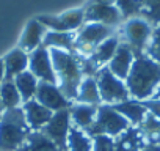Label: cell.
I'll return each mask as SVG.
<instances>
[{"label":"cell","mask_w":160,"mask_h":151,"mask_svg":"<svg viewBox=\"0 0 160 151\" xmlns=\"http://www.w3.org/2000/svg\"><path fill=\"white\" fill-rule=\"evenodd\" d=\"M124 82L132 99H149L160 87V65L146 54L138 55L135 57L130 72Z\"/></svg>","instance_id":"cell-1"},{"label":"cell","mask_w":160,"mask_h":151,"mask_svg":"<svg viewBox=\"0 0 160 151\" xmlns=\"http://www.w3.org/2000/svg\"><path fill=\"white\" fill-rule=\"evenodd\" d=\"M50 58L53 65V71L57 76V85L63 91V95L74 102L77 96V90L83 81V71L80 66V60L77 54L58 49H49Z\"/></svg>","instance_id":"cell-2"},{"label":"cell","mask_w":160,"mask_h":151,"mask_svg":"<svg viewBox=\"0 0 160 151\" xmlns=\"http://www.w3.org/2000/svg\"><path fill=\"white\" fill-rule=\"evenodd\" d=\"M30 132L22 109H7L0 117V151H19Z\"/></svg>","instance_id":"cell-3"},{"label":"cell","mask_w":160,"mask_h":151,"mask_svg":"<svg viewBox=\"0 0 160 151\" xmlns=\"http://www.w3.org/2000/svg\"><path fill=\"white\" fill-rule=\"evenodd\" d=\"M116 33V29L96 24V22H85L75 32V43H74V54L80 57H90L93 50L107 38Z\"/></svg>","instance_id":"cell-4"},{"label":"cell","mask_w":160,"mask_h":151,"mask_svg":"<svg viewBox=\"0 0 160 151\" xmlns=\"http://www.w3.org/2000/svg\"><path fill=\"white\" fill-rule=\"evenodd\" d=\"M152 30H154V27L146 19L132 18V19H127L122 22L119 38L122 43H126L132 49L135 57H138V55L146 54L148 44L152 36Z\"/></svg>","instance_id":"cell-5"},{"label":"cell","mask_w":160,"mask_h":151,"mask_svg":"<svg viewBox=\"0 0 160 151\" xmlns=\"http://www.w3.org/2000/svg\"><path fill=\"white\" fill-rule=\"evenodd\" d=\"M129 128H130V123L115 109V106L101 104V106H98V115H96L94 124L91 126L88 134L91 137L105 134V135L116 138L118 135L126 132Z\"/></svg>","instance_id":"cell-6"},{"label":"cell","mask_w":160,"mask_h":151,"mask_svg":"<svg viewBox=\"0 0 160 151\" xmlns=\"http://www.w3.org/2000/svg\"><path fill=\"white\" fill-rule=\"evenodd\" d=\"M96 82L99 87V95H101L102 104L115 106V104L124 102L130 98L126 82L121 81L119 77H116V76H113L107 66H104L98 71Z\"/></svg>","instance_id":"cell-7"},{"label":"cell","mask_w":160,"mask_h":151,"mask_svg":"<svg viewBox=\"0 0 160 151\" xmlns=\"http://www.w3.org/2000/svg\"><path fill=\"white\" fill-rule=\"evenodd\" d=\"M36 19L52 32H71L75 33L85 24V8H72L58 14H39Z\"/></svg>","instance_id":"cell-8"},{"label":"cell","mask_w":160,"mask_h":151,"mask_svg":"<svg viewBox=\"0 0 160 151\" xmlns=\"http://www.w3.org/2000/svg\"><path fill=\"white\" fill-rule=\"evenodd\" d=\"M71 128H72L71 112H69V109H64V110L53 112L52 118L49 120V123L41 131L57 146H60L63 151H68L66 146H68V135H69Z\"/></svg>","instance_id":"cell-9"},{"label":"cell","mask_w":160,"mask_h":151,"mask_svg":"<svg viewBox=\"0 0 160 151\" xmlns=\"http://www.w3.org/2000/svg\"><path fill=\"white\" fill-rule=\"evenodd\" d=\"M28 71L39 82L57 84V76L53 71L50 50L44 46H39L38 49L28 54Z\"/></svg>","instance_id":"cell-10"},{"label":"cell","mask_w":160,"mask_h":151,"mask_svg":"<svg viewBox=\"0 0 160 151\" xmlns=\"http://www.w3.org/2000/svg\"><path fill=\"white\" fill-rule=\"evenodd\" d=\"M85 22H96V24H104L108 27L116 29L124 22L122 14L115 5H107V3H93L88 2L85 7Z\"/></svg>","instance_id":"cell-11"},{"label":"cell","mask_w":160,"mask_h":151,"mask_svg":"<svg viewBox=\"0 0 160 151\" xmlns=\"http://www.w3.org/2000/svg\"><path fill=\"white\" fill-rule=\"evenodd\" d=\"M35 99L39 104H42L44 107H47L49 110H52V112L64 110V109H69L72 106V101H69L63 95V91L60 90V87L57 84L39 82Z\"/></svg>","instance_id":"cell-12"},{"label":"cell","mask_w":160,"mask_h":151,"mask_svg":"<svg viewBox=\"0 0 160 151\" xmlns=\"http://www.w3.org/2000/svg\"><path fill=\"white\" fill-rule=\"evenodd\" d=\"M46 33H47V29L36 18H33L24 27V30L19 36V41H18V47L22 49L24 52L30 54L35 49H38L39 46H42Z\"/></svg>","instance_id":"cell-13"},{"label":"cell","mask_w":160,"mask_h":151,"mask_svg":"<svg viewBox=\"0 0 160 151\" xmlns=\"http://www.w3.org/2000/svg\"><path fill=\"white\" fill-rule=\"evenodd\" d=\"M21 109H22L25 123L30 128V131H41L49 123V120L53 115L52 110H49L47 107H44L42 104H39L36 99H32V101L24 102Z\"/></svg>","instance_id":"cell-14"},{"label":"cell","mask_w":160,"mask_h":151,"mask_svg":"<svg viewBox=\"0 0 160 151\" xmlns=\"http://www.w3.org/2000/svg\"><path fill=\"white\" fill-rule=\"evenodd\" d=\"M133 60H135V54L132 52V49L126 43L121 41L115 55H113V58L108 61L107 68L113 76L119 77L121 81H126V77L130 72V68L133 65Z\"/></svg>","instance_id":"cell-15"},{"label":"cell","mask_w":160,"mask_h":151,"mask_svg":"<svg viewBox=\"0 0 160 151\" xmlns=\"http://www.w3.org/2000/svg\"><path fill=\"white\" fill-rule=\"evenodd\" d=\"M2 60L5 68V81H14V77L28 69V54L19 47H14L7 52Z\"/></svg>","instance_id":"cell-16"},{"label":"cell","mask_w":160,"mask_h":151,"mask_svg":"<svg viewBox=\"0 0 160 151\" xmlns=\"http://www.w3.org/2000/svg\"><path fill=\"white\" fill-rule=\"evenodd\" d=\"M69 112H71L72 126L88 132L91 129V126L94 124V120H96V115H98V106L72 102V106L69 107Z\"/></svg>","instance_id":"cell-17"},{"label":"cell","mask_w":160,"mask_h":151,"mask_svg":"<svg viewBox=\"0 0 160 151\" xmlns=\"http://www.w3.org/2000/svg\"><path fill=\"white\" fill-rule=\"evenodd\" d=\"M119 43H121L119 33L112 35L110 38H107L105 41H102V43L93 50V54L90 55V58L94 61V65H96L98 68L107 66L108 61L113 58V55H115V52H116Z\"/></svg>","instance_id":"cell-18"},{"label":"cell","mask_w":160,"mask_h":151,"mask_svg":"<svg viewBox=\"0 0 160 151\" xmlns=\"http://www.w3.org/2000/svg\"><path fill=\"white\" fill-rule=\"evenodd\" d=\"M115 109L130 123V126H138L143 120H144V117L148 115V110H146V107L143 106V102L141 101H137V99H132V98H129L127 101H124V102H119V104H115Z\"/></svg>","instance_id":"cell-19"},{"label":"cell","mask_w":160,"mask_h":151,"mask_svg":"<svg viewBox=\"0 0 160 151\" xmlns=\"http://www.w3.org/2000/svg\"><path fill=\"white\" fill-rule=\"evenodd\" d=\"M74 102L80 104H88V106H101V95H99V87L96 82V77H83L82 84H80L77 90V96Z\"/></svg>","instance_id":"cell-20"},{"label":"cell","mask_w":160,"mask_h":151,"mask_svg":"<svg viewBox=\"0 0 160 151\" xmlns=\"http://www.w3.org/2000/svg\"><path fill=\"white\" fill-rule=\"evenodd\" d=\"M146 145L138 128L130 126L126 132L115 138V151H140Z\"/></svg>","instance_id":"cell-21"},{"label":"cell","mask_w":160,"mask_h":151,"mask_svg":"<svg viewBox=\"0 0 160 151\" xmlns=\"http://www.w3.org/2000/svg\"><path fill=\"white\" fill-rule=\"evenodd\" d=\"M74 43H75V33L71 32H52L47 30L42 46L47 49H58V50H68L74 52Z\"/></svg>","instance_id":"cell-22"},{"label":"cell","mask_w":160,"mask_h":151,"mask_svg":"<svg viewBox=\"0 0 160 151\" xmlns=\"http://www.w3.org/2000/svg\"><path fill=\"white\" fill-rule=\"evenodd\" d=\"M19 151H63V149L57 146L49 137H46L42 131H32L25 138L24 145L19 148Z\"/></svg>","instance_id":"cell-23"},{"label":"cell","mask_w":160,"mask_h":151,"mask_svg":"<svg viewBox=\"0 0 160 151\" xmlns=\"http://www.w3.org/2000/svg\"><path fill=\"white\" fill-rule=\"evenodd\" d=\"M14 84H16V87L19 90V95L22 98V102H27V101L35 99L36 91H38L39 81L35 77V76L28 69L24 71L22 74H19L18 77H14Z\"/></svg>","instance_id":"cell-24"},{"label":"cell","mask_w":160,"mask_h":151,"mask_svg":"<svg viewBox=\"0 0 160 151\" xmlns=\"http://www.w3.org/2000/svg\"><path fill=\"white\" fill-rule=\"evenodd\" d=\"M68 151H93V137L77 128H71L68 135Z\"/></svg>","instance_id":"cell-25"},{"label":"cell","mask_w":160,"mask_h":151,"mask_svg":"<svg viewBox=\"0 0 160 151\" xmlns=\"http://www.w3.org/2000/svg\"><path fill=\"white\" fill-rule=\"evenodd\" d=\"M137 128H138V131L146 143L160 145V120L158 118L148 113L144 117V120Z\"/></svg>","instance_id":"cell-26"},{"label":"cell","mask_w":160,"mask_h":151,"mask_svg":"<svg viewBox=\"0 0 160 151\" xmlns=\"http://www.w3.org/2000/svg\"><path fill=\"white\" fill-rule=\"evenodd\" d=\"M0 99H2L5 110L7 109H18V107H22V104H24L14 81H5L0 85Z\"/></svg>","instance_id":"cell-27"},{"label":"cell","mask_w":160,"mask_h":151,"mask_svg":"<svg viewBox=\"0 0 160 151\" xmlns=\"http://www.w3.org/2000/svg\"><path fill=\"white\" fill-rule=\"evenodd\" d=\"M141 18L146 19L152 27L160 24V0H140Z\"/></svg>","instance_id":"cell-28"},{"label":"cell","mask_w":160,"mask_h":151,"mask_svg":"<svg viewBox=\"0 0 160 151\" xmlns=\"http://www.w3.org/2000/svg\"><path fill=\"white\" fill-rule=\"evenodd\" d=\"M115 7L122 14V19L141 18V2L140 0H115Z\"/></svg>","instance_id":"cell-29"},{"label":"cell","mask_w":160,"mask_h":151,"mask_svg":"<svg viewBox=\"0 0 160 151\" xmlns=\"http://www.w3.org/2000/svg\"><path fill=\"white\" fill-rule=\"evenodd\" d=\"M146 55L160 65V24L155 25L152 30V36H151V41L146 49Z\"/></svg>","instance_id":"cell-30"},{"label":"cell","mask_w":160,"mask_h":151,"mask_svg":"<svg viewBox=\"0 0 160 151\" xmlns=\"http://www.w3.org/2000/svg\"><path fill=\"white\" fill-rule=\"evenodd\" d=\"M93 151H115V138L105 134L93 135Z\"/></svg>","instance_id":"cell-31"},{"label":"cell","mask_w":160,"mask_h":151,"mask_svg":"<svg viewBox=\"0 0 160 151\" xmlns=\"http://www.w3.org/2000/svg\"><path fill=\"white\" fill-rule=\"evenodd\" d=\"M141 102H143V106L146 107V110H148L149 115H152V117H155V118L160 120V98L152 96V98L144 99V101H141Z\"/></svg>","instance_id":"cell-32"},{"label":"cell","mask_w":160,"mask_h":151,"mask_svg":"<svg viewBox=\"0 0 160 151\" xmlns=\"http://www.w3.org/2000/svg\"><path fill=\"white\" fill-rule=\"evenodd\" d=\"M140 151H160V145H154V143H146Z\"/></svg>","instance_id":"cell-33"},{"label":"cell","mask_w":160,"mask_h":151,"mask_svg":"<svg viewBox=\"0 0 160 151\" xmlns=\"http://www.w3.org/2000/svg\"><path fill=\"white\" fill-rule=\"evenodd\" d=\"M5 82V68H3V60L0 58V85Z\"/></svg>","instance_id":"cell-34"},{"label":"cell","mask_w":160,"mask_h":151,"mask_svg":"<svg viewBox=\"0 0 160 151\" xmlns=\"http://www.w3.org/2000/svg\"><path fill=\"white\" fill-rule=\"evenodd\" d=\"M93 3H107V5H115V0H88Z\"/></svg>","instance_id":"cell-35"},{"label":"cell","mask_w":160,"mask_h":151,"mask_svg":"<svg viewBox=\"0 0 160 151\" xmlns=\"http://www.w3.org/2000/svg\"><path fill=\"white\" fill-rule=\"evenodd\" d=\"M5 112V109H3V104H2V99H0V117H2V113Z\"/></svg>","instance_id":"cell-36"},{"label":"cell","mask_w":160,"mask_h":151,"mask_svg":"<svg viewBox=\"0 0 160 151\" xmlns=\"http://www.w3.org/2000/svg\"><path fill=\"white\" fill-rule=\"evenodd\" d=\"M154 96H157V98H160V87L157 88V91H155V95H154Z\"/></svg>","instance_id":"cell-37"}]
</instances>
